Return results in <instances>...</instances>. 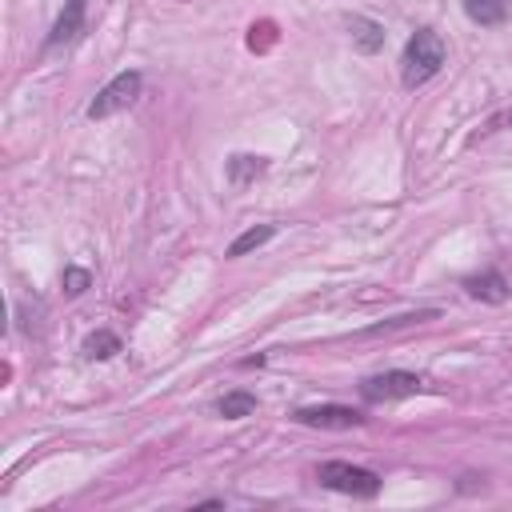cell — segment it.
Wrapping results in <instances>:
<instances>
[{
	"label": "cell",
	"instance_id": "obj_12",
	"mask_svg": "<svg viewBox=\"0 0 512 512\" xmlns=\"http://www.w3.org/2000/svg\"><path fill=\"white\" fill-rule=\"evenodd\" d=\"M440 312L436 308H420V312H404V316H392V320H384V324H372V328H364L360 336H380V332H396V328H412V324H424V320H436Z\"/></svg>",
	"mask_w": 512,
	"mask_h": 512
},
{
	"label": "cell",
	"instance_id": "obj_16",
	"mask_svg": "<svg viewBox=\"0 0 512 512\" xmlns=\"http://www.w3.org/2000/svg\"><path fill=\"white\" fill-rule=\"evenodd\" d=\"M60 280H64V292H68V296H80V292L92 284V276H88L84 268H76V264H72V268H64V276H60Z\"/></svg>",
	"mask_w": 512,
	"mask_h": 512
},
{
	"label": "cell",
	"instance_id": "obj_7",
	"mask_svg": "<svg viewBox=\"0 0 512 512\" xmlns=\"http://www.w3.org/2000/svg\"><path fill=\"white\" fill-rule=\"evenodd\" d=\"M464 288H468V296H476V300H484V304H504L512 284L504 280V272L484 268L480 276H468V280H464Z\"/></svg>",
	"mask_w": 512,
	"mask_h": 512
},
{
	"label": "cell",
	"instance_id": "obj_4",
	"mask_svg": "<svg viewBox=\"0 0 512 512\" xmlns=\"http://www.w3.org/2000/svg\"><path fill=\"white\" fill-rule=\"evenodd\" d=\"M428 384L416 376V372H404V368H392V372H376L368 380H360V396L368 404H384V400H404V396H416L424 392Z\"/></svg>",
	"mask_w": 512,
	"mask_h": 512
},
{
	"label": "cell",
	"instance_id": "obj_11",
	"mask_svg": "<svg viewBox=\"0 0 512 512\" xmlns=\"http://www.w3.org/2000/svg\"><path fill=\"white\" fill-rule=\"evenodd\" d=\"M88 360H108V356H116L120 352V336L116 332H108V328H100V332H92V336H84V348H80Z\"/></svg>",
	"mask_w": 512,
	"mask_h": 512
},
{
	"label": "cell",
	"instance_id": "obj_13",
	"mask_svg": "<svg viewBox=\"0 0 512 512\" xmlns=\"http://www.w3.org/2000/svg\"><path fill=\"white\" fill-rule=\"evenodd\" d=\"M216 408H220V416H224V420H240V416H252V412H256V396H252V392H244V388H236V392H228Z\"/></svg>",
	"mask_w": 512,
	"mask_h": 512
},
{
	"label": "cell",
	"instance_id": "obj_6",
	"mask_svg": "<svg viewBox=\"0 0 512 512\" xmlns=\"http://www.w3.org/2000/svg\"><path fill=\"white\" fill-rule=\"evenodd\" d=\"M84 20H88V0H64L60 16H56L48 40H44V52H56V48L72 44V40L84 32Z\"/></svg>",
	"mask_w": 512,
	"mask_h": 512
},
{
	"label": "cell",
	"instance_id": "obj_8",
	"mask_svg": "<svg viewBox=\"0 0 512 512\" xmlns=\"http://www.w3.org/2000/svg\"><path fill=\"white\" fill-rule=\"evenodd\" d=\"M348 32H352V44L360 48V52H380L384 48V24H376V20H368V16H352L348 20Z\"/></svg>",
	"mask_w": 512,
	"mask_h": 512
},
{
	"label": "cell",
	"instance_id": "obj_10",
	"mask_svg": "<svg viewBox=\"0 0 512 512\" xmlns=\"http://www.w3.org/2000/svg\"><path fill=\"white\" fill-rule=\"evenodd\" d=\"M264 168H268L264 156H232V160H228V184H232V188H244V184L256 180Z\"/></svg>",
	"mask_w": 512,
	"mask_h": 512
},
{
	"label": "cell",
	"instance_id": "obj_3",
	"mask_svg": "<svg viewBox=\"0 0 512 512\" xmlns=\"http://www.w3.org/2000/svg\"><path fill=\"white\" fill-rule=\"evenodd\" d=\"M140 88H144L140 72H120V76H112V80L92 96V104H88V120H108V116L132 108L136 96H140Z\"/></svg>",
	"mask_w": 512,
	"mask_h": 512
},
{
	"label": "cell",
	"instance_id": "obj_1",
	"mask_svg": "<svg viewBox=\"0 0 512 512\" xmlns=\"http://www.w3.org/2000/svg\"><path fill=\"white\" fill-rule=\"evenodd\" d=\"M444 60H448V48H444L440 32H432V28H416L412 40L404 44V60H400V80H404V88H420V84H428V80L444 68Z\"/></svg>",
	"mask_w": 512,
	"mask_h": 512
},
{
	"label": "cell",
	"instance_id": "obj_9",
	"mask_svg": "<svg viewBox=\"0 0 512 512\" xmlns=\"http://www.w3.org/2000/svg\"><path fill=\"white\" fill-rule=\"evenodd\" d=\"M460 4H464L468 20L480 24V28H496L508 16V0H460Z\"/></svg>",
	"mask_w": 512,
	"mask_h": 512
},
{
	"label": "cell",
	"instance_id": "obj_15",
	"mask_svg": "<svg viewBox=\"0 0 512 512\" xmlns=\"http://www.w3.org/2000/svg\"><path fill=\"white\" fill-rule=\"evenodd\" d=\"M500 128H512V108H500V112H492L476 132H472V140H480V136H492V132H500Z\"/></svg>",
	"mask_w": 512,
	"mask_h": 512
},
{
	"label": "cell",
	"instance_id": "obj_14",
	"mask_svg": "<svg viewBox=\"0 0 512 512\" xmlns=\"http://www.w3.org/2000/svg\"><path fill=\"white\" fill-rule=\"evenodd\" d=\"M272 224H260V228H248V232H240L232 244H228V256H244V252H252V248H260V244H268L272 240Z\"/></svg>",
	"mask_w": 512,
	"mask_h": 512
},
{
	"label": "cell",
	"instance_id": "obj_5",
	"mask_svg": "<svg viewBox=\"0 0 512 512\" xmlns=\"http://www.w3.org/2000/svg\"><path fill=\"white\" fill-rule=\"evenodd\" d=\"M292 420L308 424V428H360L364 412L348 408V404H308V408H296Z\"/></svg>",
	"mask_w": 512,
	"mask_h": 512
},
{
	"label": "cell",
	"instance_id": "obj_2",
	"mask_svg": "<svg viewBox=\"0 0 512 512\" xmlns=\"http://www.w3.org/2000/svg\"><path fill=\"white\" fill-rule=\"evenodd\" d=\"M316 480H320V488L360 496V500H372L380 492V476L372 468H360V464H348V460H324L316 468Z\"/></svg>",
	"mask_w": 512,
	"mask_h": 512
}]
</instances>
